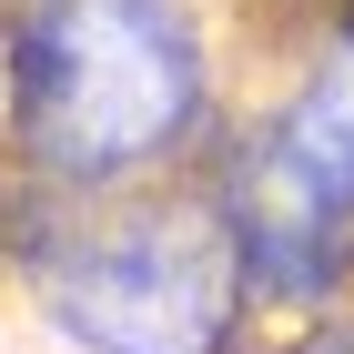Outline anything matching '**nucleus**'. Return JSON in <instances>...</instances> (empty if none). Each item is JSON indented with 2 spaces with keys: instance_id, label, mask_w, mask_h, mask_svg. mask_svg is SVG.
Wrapping results in <instances>:
<instances>
[{
  "instance_id": "nucleus-1",
  "label": "nucleus",
  "mask_w": 354,
  "mask_h": 354,
  "mask_svg": "<svg viewBox=\"0 0 354 354\" xmlns=\"http://www.w3.org/2000/svg\"><path fill=\"white\" fill-rule=\"evenodd\" d=\"M233 111L223 0H0V172L51 203L192 183Z\"/></svg>"
},
{
  "instance_id": "nucleus-3",
  "label": "nucleus",
  "mask_w": 354,
  "mask_h": 354,
  "mask_svg": "<svg viewBox=\"0 0 354 354\" xmlns=\"http://www.w3.org/2000/svg\"><path fill=\"white\" fill-rule=\"evenodd\" d=\"M283 354H354V304H334V314H304V324L283 334Z\"/></svg>"
},
{
  "instance_id": "nucleus-2",
  "label": "nucleus",
  "mask_w": 354,
  "mask_h": 354,
  "mask_svg": "<svg viewBox=\"0 0 354 354\" xmlns=\"http://www.w3.org/2000/svg\"><path fill=\"white\" fill-rule=\"evenodd\" d=\"M0 273L71 354H253V294L192 183L132 203H51L0 172Z\"/></svg>"
}]
</instances>
